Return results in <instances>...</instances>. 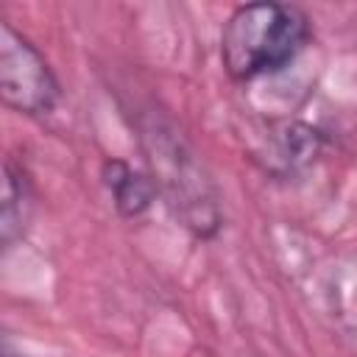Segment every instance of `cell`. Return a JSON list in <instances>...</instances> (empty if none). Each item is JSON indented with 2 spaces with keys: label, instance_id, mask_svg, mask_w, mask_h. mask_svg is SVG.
Wrapping results in <instances>:
<instances>
[{
  "label": "cell",
  "instance_id": "obj_3",
  "mask_svg": "<svg viewBox=\"0 0 357 357\" xmlns=\"http://www.w3.org/2000/svg\"><path fill=\"white\" fill-rule=\"evenodd\" d=\"M0 95L22 114H47L59 100V81L45 56L8 22L0 25Z\"/></svg>",
  "mask_w": 357,
  "mask_h": 357
},
{
  "label": "cell",
  "instance_id": "obj_7",
  "mask_svg": "<svg viewBox=\"0 0 357 357\" xmlns=\"http://www.w3.org/2000/svg\"><path fill=\"white\" fill-rule=\"evenodd\" d=\"M6 357H11V354H6Z\"/></svg>",
  "mask_w": 357,
  "mask_h": 357
},
{
  "label": "cell",
  "instance_id": "obj_2",
  "mask_svg": "<svg viewBox=\"0 0 357 357\" xmlns=\"http://www.w3.org/2000/svg\"><path fill=\"white\" fill-rule=\"evenodd\" d=\"M142 142L151 162L153 184L165 192L170 209L198 237L215 234L220 226L218 195L209 176L204 173V165L195 159L187 142L162 123H151L148 128H142Z\"/></svg>",
  "mask_w": 357,
  "mask_h": 357
},
{
  "label": "cell",
  "instance_id": "obj_6",
  "mask_svg": "<svg viewBox=\"0 0 357 357\" xmlns=\"http://www.w3.org/2000/svg\"><path fill=\"white\" fill-rule=\"evenodd\" d=\"M318 148H321V137H318L315 128L301 126V123H290V126L276 131L273 159L282 162V170H293V167L307 165L310 159H315Z\"/></svg>",
  "mask_w": 357,
  "mask_h": 357
},
{
  "label": "cell",
  "instance_id": "obj_4",
  "mask_svg": "<svg viewBox=\"0 0 357 357\" xmlns=\"http://www.w3.org/2000/svg\"><path fill=\"white\" fill-rule=\"evenodd\" d=\"M31 206H33V192H31V181H28L25 170L17 167L14 162H6V167H3V201H0L3 245H11L25 231L28 218H31Z\"/></svg>",
  "mask_w": 357,
  "mask_h": 357
},
{
  "label": "cell",
  "instance_id": "obj_1",
  "mask_svg": "<svg viewBox=\"0 0 357 357\" xmlns=\"http://www.w3.org/2000/svg\"><path fill=\"white\" fill-rule=\"evenodd\" d=\"M310 25L296 6L248 3L240 6L220 39L223 64L231 78L251 81L284 67L307 42Z\"/></svg>",
  "mask_w": 357,
  "mask_h": 357
},
{
  "label": "cell",
  "instance_id": "obj_5",
  "mask_svg": "<svg viewBox=\"0 0 357 357\" xmlns=\"http://www.w3.org/2000/svg\"><path fill=\"white\" fill-rule=\"evenodd\" d=\"M103 178H106V187L114 195V204H117L120 215H126V218L142 215L151 206L153 195H156V184L148 176L137 173L123 159H109L103 165Z\"/></svg>",
  "mask_w": 357,
  "mask_h": 357
}]
</instances>
